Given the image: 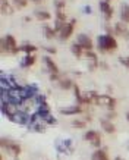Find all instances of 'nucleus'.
Instances as JSON below:
<instances>
[{
	"label": "nucleus",
	"instance_id": "1",
	"mask_svg": "<svg viewBox=\"0 0 129 160\" xmlns=\"http://www.w3.org/2000/svg\"><path fill=\"white\" fill-rule=\"evenodd\" d=\"M97 49L100 50L101 53H107L112 50L117 49V41L112 34H106L98 37V43H97Z\"/></svg>",
	"mask_w": 129,
	"mask_h": 160
},
{
	"label": "nucleus",
	"instance_id": "2",
	"mask_svg": "<svg viewBox=\"0 0 129 160\" xmlns=\"http://www.w3.org/2000/svg\"><path fill=\"white\" fill-rule=\"evenodd\" d=\"M0 44H2V52H3V53L15 54V53H18V52H21L19 47H18V44H16L15 37L13 35H10V34L5 35V37L2 38V43Z\"/></svg>",
	"mask_w": 129,
	"mask_h": 160
},
{
	"label": "nucleus",
	"instance_id": "3",
	"mask_svg": "<svg viewBox=\"0 0 129 160\" xmlns=\"http://www.w3.org/2000/svg\"><path fill=\"white\" fill-rule=\"evenodd\" d=\"M19 104L21 103L13 102V100H10V102H7V103H2V112H3L6 116H7V119H9V118L18 115V113L21 112Z\"/></svg>",
	"mask_w": 129,
	"mask_h": 160
},
{
	"label": "nucleus",
	"instance_id": "4",
	"mask_svg": "<svg viewBox=\"0 0 129 160\" xmlns=\"http://www.w3.org/2000/svg\"><path fill=\"white\" fill-rule=\"evenodd\" d=\"M0 144H2V148H6V150L12 151L15 156H19L21 153H22V147H21L18 142H15L13 140H9V138H2Z\"/></svg>",
	"mask_w": 129,
	"mask_h": 160
},
{
	"label": "nucleus",
	"instance_id": "5",
	"mask_svg": "<svg viewBox=\"0 0 129 160\" xmlns=\"http://www.w3.org/2000/svg\"><path fill=\"white\" fill-rule=\"evenodd\" d=\"M75 24H77V19H71V22L69 24H65L63 25V28L59 31L57 37L62 41H66V40L71 38V35L73 34V28H75Z\"/></svg>",
	"mask_w": 129,
	"mask_h": 160
},
{
	"label": "nucleus",
	"instance_id": "6",
	"mask_svg": "<svg viewBox=\"0 0 129 160\" xmlns=\"http://www.w3.org/2000/svg\"><path fill=\"white\" fill-rule=\"evenodd\" d=\"M96 103L98 106L107 107L109 110H115V107H116V100L113 97L107 96V94H100V96H97Z\"/></svg>",
	"mask_w": 129,
	"mask_h": 160
},
{
	"label": "nucleus",
	"instance_id": "7",
	"mask_svg": "<svg viewBox=\"0 0 129 160\" xmlns=\"http://www.w3.org/2000/svg\"><path fill=\"white\" fill-rule=\"evenodd\" d=\"M100 10L104 15V19L110 21L112 16H113V8L109 5V0H101L100 2Z\"/></svg>",
	"mask_w": 129,
	"mask_h": 160
},
{
	"label": "nucleus",
	"instance_id": "8",
	"mask_svg": "<svg viewBox=\"0 0 129 160\" xmlns=\"http://www.w3.org/2000/svg\"><path fill=\"white\" fill-rule=\"evenodd\" d=\"M85 56L87 59L90 60V63H88V69L90 71H94V69L100 65V62H98V58H97V54L94 53V52H91V50H87L85 52Z\"/></svg>",
	"mask_w": 129,
	"mask_h": 160
},
{
	"label": "nucleus",
	"instance_id": "9",
	"mask_svg": "<svg viewBox=\"0 0 129 160\" xmlns=\"http://www.w3.org/2000/svg\"><path fill=\"white\" fill-rule=\"evenodd\" d=\"M78 43L81 44V47L84 50H92V40L88 37L87 34H79L78 35Z\"/></svg>",
	"mask_w": 129,
	"mask_h": 160
},
{
	"label": "nucleus",
	"instance_id": "10",
	"mask_svg": "<svg viewBox=\"0 0 129 160\" xmlns=\"http://www.w3.org/2000/svg\"><path fill=\"white\" fill-rule=\"evenodd\" d=\"M115 32L116 34L122 35L125 38H128L129 37V31H128V24H125V22H116L115 24Z\"/></svg>",
	"mask_w": 129,
	"mask_h": 160
},
{
	"label": "nucleus",
	"instance_id": "11",
	"mask_svg": "<svg viewBox=\"0 0 129 160\" xmlns=\"http://www.w3.org/2000/svg\"><path fill=\"white\" fill-rule=\"evenodd\" d=\"M43 62L46 63V68H47V71L50 73H59L57 65L53 62V59L50 58V56H44V58H43Z\"/></svg>",
	"mask_w": 129,
	"mask_h": 160
},
{
	"label": "nucleus",
	"instance_id": "12",
	"mask_svg": "<svg viewBox=\"0 0 129 160\" xmlns=\"http://www.w3.org/2000/svg\"><path fill=\"white\" fill-rule=\"evenodd\" d=\"M81 112H82V107L79 106V104L66 107V109H60V113H62V115H66V116H69V115H79Z\"/></svg>",
	"mask_w": 129,
	"mask_h": 160
},
{
	"label": "nucleus",
	"instance_id": "13",
	"mask_svg": "<svg viewBox=\"0 0 129 160\" xmlns=\"http://www.w3.org/2000/svg\"><path fill=\"white\" fill-rule=\"evenodd\" d=\"M101 128L104 129V132L107 134H113L116 131V126L113 125V122L109 121V119H101Z\"/></svg>",
	"mask_w": 129,
	"mask_h": 160
},
{
	"label": "nucleus",
	"instance_id": "14",
	"mask_svg": "<svg viewBox=\"0 0 129 160\" xmlns=\"http://www.w3.org/2000/svg\"><path fill=\"white\" fill-rule=\"evenodd\" d=\"M91 160H110V159H109V154H107L104 150L97 148V150L91 154Z\"/></svg>",
	"mask_w": 129,
	"mask_h": 160
},
{
	"label": "nucleus",
	"instance_id": "15",
	"mask_svg": "<svg viewBox=\"0 0 129 160\" xmlns=\"http://www.w3.org/2000/svg\"><path fill=\"white\" fill-rule=\"evenodd\" d=\"M120 19L125 24H129V5H126V3H123L120 8Z\"/></svg>",
	"mask_w": 129,
	"mask_h": 160
},
{
	"label": "nucleus",
	"instance_id": "16",
	"mask_svg": "<svg viewBox=\"0 0 129 160\" xmlns=\"http://www.w3.org/2000/svg\"><path fill=\"white\" fill-rule=\"evenodd\" d=\"M71 52H72V54H73L75 58L79 59V58L82 56V53H84V49L81 47V44L77 41V43H73V44L71 46Z\"/></svg>",
	"mask_w": 129,
	"mask_h": 160
},
{
	"label": "nucleus",
	"instance_id": "17",
	"mask_svg": "<svg viewBox=\"0 0 129 160\" xmlns=\"http://www.w3.org/2000/svg\"><path fill=\"white\" fill-rule=\"evenodd\" d=\"M34 16H35L38 21H41V22L48 21L52 18V15L48 13V12H46V10H35V12H34Z\"/></svg>",
	"mask_w": 129,
	"mask_h": 160
},
{
	"label": "nucleus",
	"instance_id": "18",
	"mask_svg": "<svg viewBox=\"0 0 129 160\" xmlns=\"http://www.w3.org/2000/svg\"><path fill=\"white\" fill-rule=\"evenodd\" d=\"M43 34L47 40H53L56 35H57V32L54 31V28H50L48 25H46V27H43Z\"/></svg>",
	"mask_w": 129,
	"mask_h": 160
},
{
	"label": "nucleus",
	"instance_id": "19",
	"mask_svg": "<svg viewBox=\"0 0 129 160\" xmlns=\"http://www.w3.org/2000/svg\"><path fill=\"white\" fill-rule=\"evenodd\" d=\"M59 87L62 88V90H69V88H73V82H72L69 78H62V79H59Z\"/></svg>",
	"mask_w": 129,
	"mask_h": 160
},
{
	"label": "nucleus",
	"instance_id": "20",
	"mask_svg": "<svg viewBox=\"0 0 129 160\" xmlns=\"http://www.w3.org/2000/svg\"><path fill=\"white\" fill-rule=\"evenodd\" d=\"M35 60H37V58H35L34 54H27L24 58V60H22V66H25V68L32 66L34 63H35Z\"/></svg>",
	"mask_w": 129,
	"mask_h": 160
},
{
	"label": "nucleus",
	"instance_id": "21",
	"mask_svg": "<svg viewBox=\"0 0 129 160\" xmlns=\"http://www.w3.org/2000/svg\"><path fill=\"white\" fill-rule=\"evenodd\" d=\"M21 52H25L27 54H34L37 52V46H32V44H24L19 47Z\"/></svg>",
	"mask_w": 129,
	"mask_h": 160
},
{
	"label": "nucleus",
	"instance_id": "22",
	"mask_svg": "<svg viewBox=\"0 0 129 160\" xmlns=\"http://www.w3.org/2000/svg\"><path fill=\"white\" fill-rule=\"evenodd\" d=\"M0 3H2V13L3 15H9L13 12V8L7 3V0H0Z\"/></svg>",
	"mask_w": 129,
	"mask_h": 160
},
{
	"label": "nucleus",
	"instance_id": "23",
	"mask_svg": "<svg viewBox=\"0 0 129 160\" xmlns=\"http://www.w3.org/2000/svg\"><path fill=\"white\" fill-rule=\"evenodd\" d=\"M100 135V132L98 131H94V129H90V131H87L85 132V135H84V140L88 141V142H91V141L94 140L96 137Z\"/></svg>",
	"mask_w": 129,
	"mask_h": 160
},
{
	"label": "nucleus",
	"instance_id": "24",
	"mask_svg": "<svg viewBox=\"0 0 129 160\" xmlns=\"http://www.w3.org/2000/svg\"><path fill=\"white\" fill-rule=\"evenodd\" d=\"M72 126L77 128V129H81V128H85L87 126V121H81V119H75L72 122Z\"/></svg>",
	"mask_w": 129,
	"mask_h": 160
},
{
	"label": "nucleus",
	"instance_id": "25",
	"mask_svg": "<svg viewBox=\"0 0 129 160\" xmlns=\"http://www.w3.org/2000/svg\"><path fill=\"white\" fill-rule=\"evenodd\" d=\"M47 125H41V123H34V126L31 128V131H34V132H46V128Z\"/></svg>",
	"mask_w": 129,
	"mask_h": 160
},
{
	"label": "nucleus",
	"instance_id": "26",
	"mask_svg": "<svg viewBox=\"0 0 129 160\" xmlns=\"http://www.w3.org/2000/svg\"><path fill=\"white\" fill-rule=\"evenodd\" d=\"M43 119H44V122H46V125H47V123H48V125H56V123H57V121H56V119H54L50 113H48V115H46Z\"/></svg>",
	"mask_w": 129,
	"mask_h": 160
},
{
	"label": "nucleus",
	"instance_id": "27",
	"mask_svg": "<svg viewBox=\"0 0 129 160\" xmlns=\"http://www.w3.org/2000/svg\"><path fill=\"white\" fill-rule=\"evenodd\" d=\"M56 19L57 21H62V22H65L66 24V13L63 12V10H56Z\"/></svg>",
	"mask_w": 129,
	"mask_h": 160
},
{
	"label": "nucleus",
	"instance_id": "28",
	"mask_svg": "<svg viewBox=\"0 0 129 160\" xmlns=\"http://www.w3.org/2000/svg\"><path fill=\"white\" fill-rule=\"evenodd\" d=\"M73 91H75V98H77L78 104H81L82 103V94H81V91H79L78 85H73Z\"/></svg>",
	"mask_w": 129,
	"mask_h": 160
},
{
	"label": "nucleus",
	"instance_id": "29",
	"mask_svg": "<svg viewBox=\"0 0 129 160\" xmlns=\"http://www.w3.org/2000/svg\"><path fill=\"white\" fill-rule=\"evenodd\" d=\"M65 5H66V0H54V6H56L57 10H63Z\"/></svg>",
	"mask_w": 129,
	"mask_h": 160
},
{
	"label": "nucleus",
	"instance_id": "30",
	"mask_svg": "<svg viewBox=\"0 0 129 160\" xmlns=\"http://www.w3.org/2000/svg\"><path fill=\"white\" fill-rule=\"evenodd\" d=\"M91 144H92V147H96V148H100V147H101V137L100 135L96 137L94 140L91 141Z\"/></svg>",
	"mask_w": 129,
	"mask_h": 160
},
{
	"label": "nucleus",
	"instance_id": "31",
	"mask_svg": "<svg viewBox=\"0 0 129 160\" xmlns=\"http://www.w3.org/2000/svg\"><path fill=\"white\" fill-rule=\"evenodd\" d=\"M13 3L16 5V8H25L28 5V0H13Z\"/></svg>",
	"mask_w": 129,
	"mask_h": 160
},
{
	"label": "nucleus",
	"instance_id": "32",
	"mask_svg": "<svg viewBox=\"0 0 129 160\" xmlns=\"http://www.w3.org/2000/svg\"><path fill=\"white\" fill-rule=\"evenodd\" d=\"M119 62L122 63L125 68L129 71V58H125V56H122V58H119Z\"/></svg>",
	"mask_w": 129,
	"mask_h": 160
},
{
	"label": "nucleus",
	"instance_id": "33",
	"mask_svg": "<svg viewBox=\"0 0 129 160\" xmlns=\"http://www.w3.org/2000/svg\"><path fill=\"white\" fill-rule=\"evenodd\" d=\"M63 25H65V22H62V21H57L56 19V24H54V31L59 34V31L63 28Z\"/></svg>",
	"mask_w": 129,
	"mask_h": 160
},
{
	"label": "nucleus",
	"instance_id": "34",
	"mask_svg": "<svg viewBox=\"0 0 129 160\" xmlns=\"http://www.w3.org/2000/svg\"><path fill=\"white\" fill-rule=\"evenodd\" d=\"M115 118H116V112L115 110H110L109 113H107V118H106V119L112 121V119H115Z\"/></svg>",
	"mask_w": 129,
	"mask_h": 160
},
{
	"label": "nucleus",
	"instance_id": "35",
	"mask_svg": "<svg viewBox=\"0 0 129 160\" xmlns=\"http://www.w3.org/2000/svg\"><path fill=\"white\" fill-rule=\"evenodd\" d=\"M44 49H46V52H48L50 54H54L56 52H57V50H56V49H53V47H44Z\"/></svg>",
	"mask_w": 129,
	"mask_h": 160
},
{
	"label": "nucleus",
	"instance_id": "36",
	"mask_svg": "<svg viewBox=\"0 0 129 160\" xmlns=\"http://www.w3.org/2000/svg\"><path fill=\"white\" fill-rule=\"evenodd\" d=\"M100 66L104 69V71H107V69H109V65H107L106 62H100Z\"/></svg>",
	"mask_w": 129,
	"mask_h": 160
},
{
	"label": "nucleus",
	"instance_id": "37",
	"mask_svg": "<svg viewBox=\"0 0 129 160\" xmlns=\"http://www.w3.org/2000/svg\"><path fill=\"white\" fill-rule=\"evenodd\" d=\"M84 12H85V13H91V8L90 6H85V8H84Z\"/></svg>",
	"mask_w": 129,
	"mask_h": 160
},
{
	"label": "nucleus",
	"instance_id": "38",
	"mask_svg": "<svg viewBox=\"0 0 129 160\" xmlns=\"http://www.w3.org/2000/svg\"><path fill=\"white\" fill-rule=\"evenodd\" d=\"M115 160H125V159H123V157H120V156H116Z\"/></svg>",
	"mask_w": 129,
	"mask_h": 160
},
{
	"label": "nucleus",
	"instance_id": "39",
	"mask_svg": "<svg viewBox=\"0 0 129 160\" xmlns=\"http://www.w3.org/2000/svg\"><path fill=\"white\" fill-rule=\"evenodd\" d=\"M126 119H128V122H129V112L126 113Z\"/></svg>",
	"mask_w": 129,
	"mask_h": 160
},
{
	"label": "nucleus",
	"instance_id": "40",
	"mask_svg": "<svg viewBox=\"0 0 129 160\" xmlns=\"http://www.w3.org/2000/svg\"><path fill=\"white\" fill-rule=\"evenodd\" d=\"M0 160H5V157H3V154H0Z\"/></svg>",
	"mask_w": 129,
	"mask_h": 160
},
{
	"label": "nucleus",
	"instance_id": "41",
	"mask_svg": "<svg viewBox=\"0 0 129 160\" xmlns=\"http://www.w3.org/2000/svg\"><path fill=\"white\" fill-rule=\"evenodd\" d=\"M32 2H35V3H37V0H32Z\"/></svg>",
	"mask_w": 129,
	"mask_h": 160
},
{
	"label": "nucleus",
	"instance_id": "42",
	"mask_svg": "<svg viewBox=\"0 0 129 160\" xmlns=\"http://www.w3.org/2000/svg\"><path fill=\"white\" fill-rule=\"evenodd\" d=\"M15 160H19V159H15Z\"/></svg>",
	"mask_w": 129,
	"mask_h": 160
},
{
	"label": "nucleus",
	"instance_id": "43",
	"mask_svg": "<svg viewBox=\"0 0 129 160\" xmlns=\"http://www.w3.org/2000/svg\"><path fill=\"white\" fill-rule=\"evenodd\" d=\"M128 148H129V146H128Z\"/></svg>",
	"mask_w": 129,
	"mask_h": 160
}]
</instances>
